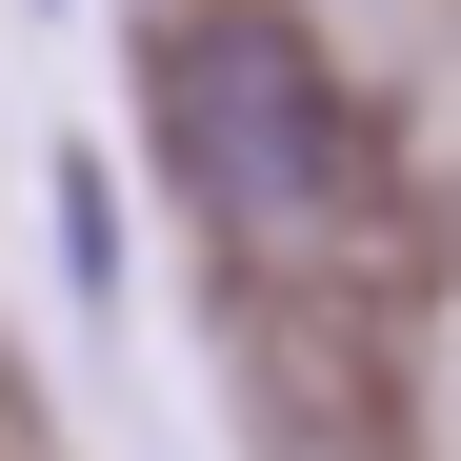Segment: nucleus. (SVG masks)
Returning <instances> with one entry per match:
<instances>
[{"label": "nucleus", "mask_w": 461, "mask_h": 461, "mask_svg": "<svg viewBox=\"0 0 461 461\" xmlns=\"http://www.w3.org/2000/svg\"><path fill=\"white\" fill-rule=\"evenodd\" d=\"M161 140H181V201L221 221L241 281H281V301H381L402 281V181H381V140H361V101L321 81L301 21L201 0L161 41Z\"/></svg>", "instance_id": "1"}, {"label": "nucleus", "mask_w": 461, "mask_h": 461, "mask_svg": "<svg viewBox=\"0 0 461 461\" xmlns=\"http://www.w3.org/2000/svg\"><path fill=\"white\" fill-rule=\"evenodd\" d=\"M0 461H41V441H21V381H0Z\"/></svg>", "instance_id": "2"}]
</instances>
